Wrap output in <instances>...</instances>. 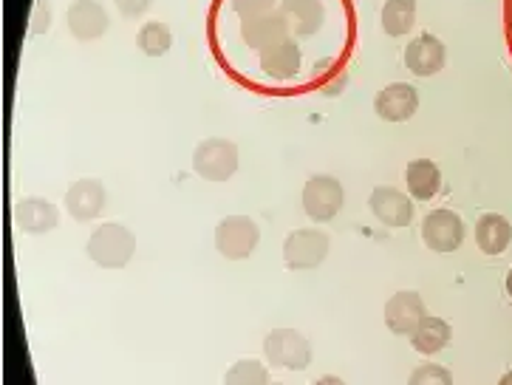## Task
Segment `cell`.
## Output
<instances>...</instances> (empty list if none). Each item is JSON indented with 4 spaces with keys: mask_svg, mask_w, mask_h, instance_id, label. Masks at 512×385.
<instances>
[{
    "mask_svg": "<svg viewBox=\"0 0 512 385\" xmlns=\"http://www.w3.org/2000/svg\"><path fill=\"white\" fill-rule=\"evenodd\" d=\"M507 295L512 298V269H510V275H507Z\"/></svg>",
    "mask_w": 512,
    "mask_h": 385,
    "instance_id": "cell-30",
    "label": "cell"
},
{
    "mask_svg": "<svg viewBox=\"0 0 512 385\" xmlns=\"http://www.w3.org/2000/svg\"><path fill=\"white\" fill-rule=\"evenodd\" d=\"M346 204V190L340 185V179L334 176H312L306 187H303V213L317 221L326 224L337 216Z\"/></svg>",
    "mask_w": 512,
    "mask_h": 385,
    "instance_id": "cell-5",
    "label": "cell"
},
{
    "mask_svg": "<svg viewBox=\"0 0 512 385\" xmlns=\"http://www.w3.org/2000/svg\"><path fill=\"white\" fill-rule=\"evenodd\" d=\"M60 221L57 207L46 199H23L17 204V227L29 235L51 233Z\"/></svg>",
    "mask_w": 512,
    "mask_h": 385,
    "instance_id": "cell-17",
    "label": "cell"
},
{
    "mask_svg": "<svg viewBox=\"0 0 512 385\" xmlns=\"http://www.w3.org/2000/svg\"><path fill=\"white\" fill-rule=\"evenodd\" d=\"M450 337H453L450 323H445L442 318H430L428 315V318L416 326V332L411 335V346L413 352L419 354H439L447 349Z\"/></svg>",
    "mask_w": 512,
    "mask_h": 385,
    "instance_id": "cell-20",
    "label": "cell"
},
{
    "mask_svg": "<svg viewBox=\"0 0 512 385\" xmlns=\"http://www.w3.org/2000/svg\"><path fill=\"white\" fill-rule=\"evenodd\" d=\"M224 385H272L269 383V371L261 360H238L230 366Z\"/></svg>",
    "mask_w": 512,
    "mask_h": 385,
    "instance_id": "cell-23",
    "label": "cell"
},
{
    "mask_svg": "<svg viewBox=\"0 0 512 385\" xmlns=\"http://www.w3.org/2000/svg\"><path fill=\"white\" fill-rule=\"evenodd\" d=\"M368 207L377 216V221H382L385 227H394V230L408 227L413 221V201L397 187H377L368 199Z\"/></svg>",
    "mask_w": 512,
    "mask_h": 385,
    "instance_id": "cell-11",
    "label": "cell"
},
{
    "mask_svg": "<svg viewBox=\"0 0 512 385\" xmlns=\"http://www.w3.org/2000/svg\"><path fill=\"white\" fill-rule=\"evenodd\" d=\"M408 385H453V374L439 363H422L413 369Z\"/></svg>",
    "mask_w": 512,
    "mask_h": 385,
    "instance_id": "cell-24",
    "label": "cell"
},
{
    "mask_svg": "<svg viewBox=\"0 0 512 385\" xmlns=\"http://www.w3.org/2000/svg\"><path fill=\"white\" fill-rule=\"evenodd\" d=\"M476 244L484 255H501L512 244V224L498 213H487L476 221Z\"/></svg>",
    "mask_w": 512,
    "mask_h": 385,
    "instance_id": "cell-18",
    "label": "cell"
},
{
    "mask_svg": "<svg viewBox=\"0 0 512 385\" xmlns=\"http://www.w3.org/2000/svg\"><path fill=\"white\" fill-rule=\"evenodd\" d=\"M136 46L145 51L148 57H162L173 46V34H170V26L167 23H159V20H150L145 23L139 34H136Z\"/></svg>",
    "mask_w": 512,
    "mask_h": 385,
    "instance_id": "cell-22",
    "label": "cell"
},
{
    "mask_svg": "<svg viewBox=\"0 0 512 385\" xmlns=\"http://www.w3.org/2000/svg\"><path fill=\"white\" fill-rule=\"evenodd\" d=\"M278 12L286 20L289 34H295V37H312L326 23L323 0H283Z\"/></svg>",
    "mask_w": 512,
    "mask_h": 385,
    "instance_id": "cell-14",
    "label": "cell"
},
{
    "mask_svg": "<svg viewBox=\"0 0 512 385\" xmlns=\"http://www.w3.org/2000/svg\"><path fill=\"white\" fill-rule=\"evenodd\" d=\"M150 3H153V0H114L116 9L122 12V17H128V20L145 15L150 9Z\"/></svg>",
    "mask_w": 512,
    "mask_h": 385,
    "instance_id": "cell-26",
    "label": "cell"
},
{
    "mask_svg": "<svg viewBox=\"0 0 512 385\" xmlns=\"http://www.w3.org/2000/svg\"><path fill=\"white\" fill-rule=\"evenodd\" d=\"M329 255V235L323 230H295L283 241L286 269H317Z\"/></svg>",
    "mask_w": 512,
    "mask_h": 385,
    "instance_id": "cell-6",
    "label": "cell"
},
{
    "mask_svg": "<svg viewBox=\"0 0 512 385\" xmlns=\"http://www.w3.org/2000/svg\"><path fill=\"white\" fill-rule=\"evenodd\" d=\"M264 357L275 369L303 371L312 363V343L295 329H275L264 337Z\"/></svg>",
    "mask_w": 512,
    "mask_h": 385,
    "instance_id": "cell-3",
    "label": "cell"
},
{
    "mask_svg": "<svg viewBox=\"0 0 512 385\" xmlns=\"http://www.w3.org/2000/svg\"><path fill=\"white\" fill-rule=\"evenodd\" d=\"M272 385H283V383H272Z\"/></svg>",
    "mask_w": 512,
    "mask_h": 385,
    "instance_id": "cell-31",
    "label": "cell"
},
{
    "mask_svg": "<svg viewBox=\"0 0 512 385\" xmlns=\"http://www.w3.org/2000/svg\"><path fill=\"white\" fill-rule=\"evenodd\" d=\"M105 187L97 179H80L68 187L66 213L74 221H94L105 210Z\"/></svg>",
    "mask_w": 512,
    "mask_h": 385,
    "instance_id": "cell-13",
    "label": "cell"
},
{
    "mask_svg": "<svg viewBox=\"0 0 512 385\" xmlns=\"http://www.w3.org/2000/svg\"><path fill=\"white\" fill-rule=\"evenodd\" d=\"M416 23V0H385L382 6V29L391 37L408 34Z\"/></svg>",
    "mask_w": 512,
    "mask_h": 385,
    "instance_id": "cell-21",
    "label": "cell"
},
{
    "mask_svg": "<svg viewBox=\"0 0 512 385\" xmlns=\"http://www.w3.org/2000/svg\"><path fill=\"white\" fill-rule=\"evenodd\" d=\"M447 63L445 43L433 34H419L413 37L405 49V66L411 68V74L416 77H433L439 74Z\"/></svg>",
    "mask_w": 512,
    "mask_h": 385,
    "instance_id": "cell-10",
    "label": "cell"
},
{
    "mask_svg": "<svg viewBox=\"0 0 512 385\" xmlns=\"http://www.w3.org/2000/svg\"><path fill=\"white\" fill-rule=\"evenodd\" d=\"M261 241V230L249 216H227L215 227V250L227 261H244Z\"/></svg>",
    "mask_w": 512,
    "mask_h": 385,
    "instance_id": "cell-4",
    "label": "cell"
},
{
    "mask_svg": "<svg viewBox=\"0 0 512 385\" xmlns=\"http://www.w3.org/2000/svg\"><path fill=\"white\" fill-rule=\"evenodd\" d=\"M85 252L102 269L128 267L133 252H136V235L122 224H102L91 233Z\"/></svg>",
    "mask_w": 512,
    "mask_h": 385,
    "instance_id": "cell-1",
    "label": "cell"
},
{
    "mask_svg": "<svg viewBox=\"0 0 512 385\" xmlns=\"http://www.w3.org/2000/svg\"><path fill=\"white\" fill-rule=\"evenodd\" d=\"M314 385H346V383H343L340 377H334V374H329V377H320V380H317V383H314Z\"/></svg>",
    "mask_w": 512,
    "mask_h": 385,
    "instance_id": "cell-28",
    "label": "cell"
},
{
    "mask_svg": "<svg viewBox=\"0 0 512 385\" xmlns=\"http://www.w3.org/2000/svg\"><path fill=\"white\" fill-rule=\"evenodd\" d=\"M241 37H244V43H247L249 49L264 51L269 49L272 43L289 37V26H286V20H283L281 12H269V15L264 17H255V20L241 23Z\"/></svg>",
    "mask_w": 512,
    "mask_h": 385,
    "instance_id": "cell-16",
    "label": "cell"
},
{
    "mask_svg": "<svg viewBox=\"0 0 512 385\" xmlns=\"http://www.w3.org/2000/svg\"><path fill=\"white\" fill-rule=\"evenodd\" d=\"M419 108V94L408 83H394L374 97V111L385 122H408Z\"/></svg>",
    "mask_w": 512,
    "mask_h": 385,
    "instance_id": "cell-12",
    "label": "cell"
},
{
    "mask_svg": "<svg viewBox=\"0 0 512 385\" xmlns=\"http://www.w3.org/2000/svg\"><path fill=\"white\" fill-rule=\"evenodd\" d=\"M498 385H512V371H507V374H504V377L498 380Z\"/></svg>",
    "mask_w": 512,
    "mask_h": 385,
    "instance_id": "cell-29",
    "label": "cell"
},
{
    "mask_svg": "<svg viewBox=\"0 0 512 385\" xmlns=\"http://www.w3.org/2000/svg\"><path fill=\"white\" fill-rule=\"evenodd\" d=\"M232 12L241 17V23L275 12V0H232Z\"/></svg>",
    "mask_w": 512,
    "mask_h": 385,
    "instance_id": "cell-25",
    "label": "cell"
},
{
    "mask_svg": "<svg viewBox=\"0 0 512 385\" xmlns=\"http://www.w3.org/2000/svg\"><path fill=\"white\" fill-rule=\"evenodd\" d=\"M68 32L74 34L80 43H94L108 32V12L97 0H74L66 12Z\"/></svg>",
    "mask_w": 512,
    "mask_h": 385,
    "instance_id": "cell-8",
    "label": "cell"
},
{
    "mask_svg": "<svg viewBox=\"0 0 512 385\" xmlns=\"http://www.w3.org/2000/svg\"><path fill=\"white\" fill-rule=\"evenodd\" d=\"M405 185L416 201H430L442 187V170L430 159H413L405 168Z\"/></svg>",
    "mask_w": 512,
    "mask_h": 385,
    "instance_id": "cell-19",
    "label": "cell"
},
{
    "mask_svg": "<svg viewBox=\"0 0 512 385\" xmlns=\"http://www.w3.org/2000/svg\"><path fill=\"white\" fill-rule=\"evenodd\" d=\"M300 66H303V57H300L298 43L292 37H283L261 51V68L272 80H292L300 74Z\"/></svg>",
    "mask_w": 512,
    "mask_h": 385,
    "instance_id": "cell-15",
    "label": "cell"
},
{
    "mask_svg": "<svg viewBox=\"0 0 512 385\" xmlns=\"http://www.w3.org/2000/svg\"><path fill=\"white\" fill-rule=\"evenodd\" d=\"M425 318H428V312H425V301L419 292H397L385 303V326L399 337H411Z\"/></svg>",
    "mask_w": 512,
    "mask_h": 385,
    "instance_id": "cell-9",
    "label": "cell"
},
{
    "mask_svg": "<svg viewBox=\"0 0 512 385\" xmlns=\"http://www.w3.org/2000/svg\"><path fill=\"white\" fill-rule=\"evenodd\" d=\"M422 241L433 252H456L464 241V221L453 210H430L422 221Z\"/></svg>",
    "mask_w": 512,
    "mask_h": 385,
    "instance_id": "cell-7",
    "label": "cell"
},
{
    "mask_svg": "<svg viewBox=\"0 0 512 385\" xmlns=\"http://www.w3.org/2000/svg\"><path fill=\"white\" fill-rule=\"evenodd\" d=\"M193 170L207 182H230L238 170V148L230 139H204L193 153Z\"/></svg>",
    "mask_w": 512,
    "mask_h": 385,
    "instance_id": "cell-2",
    "label": "cell"
},
{
    "mask_svg": "<svg viewBox=\"0 0 512 385\" xmlns=\"http://www.w3.org/2000/svg\"><path fill=\"white\" fill-rule=\"evenodd\" d=\"M49 12H51V6H49V3H46V0L34 6V23H32V32L34 34H40V17H43V23L49 26V17H51Z\"/></svg>",
    "mask_w": 512,
    "mask_h": 385,
    "instance_id": "cell-27",
    "label": "cell"
}]
</instances>
